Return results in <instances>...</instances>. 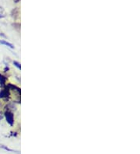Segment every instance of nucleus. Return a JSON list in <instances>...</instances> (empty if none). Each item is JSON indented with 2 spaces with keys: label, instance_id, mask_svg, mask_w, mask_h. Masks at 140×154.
Instances as JSON below:
<instances>
[{
  "label": "nucleus",
  "instance_id": "1",
  "mask_svg": "<svg viewBox=\"0 0 140 154\" xmlns=\"http://www.w3.org/2000/svg\"><path fill=\"white\" fill-rule=\"evenodd\" d=\"M5 117H6V122H8V124L10 126L13 125L14 123V117H13V114L10 111H6L5 112Z\"/></svg>",
  "mask_w": 140,
  "mask_h": 154
},
{
  "label": "nucleus",
  "instance_id": "2",
  "mask_svg": "<svg viewBox=\"0 0 140 154\" xmlns=\"http://www.w3.org/2000/svg\"><path fill=\"white\" fill-rule=\"evenodd\" d=\"M9 89L8 87H5V88L0 92V99L1 98H7L9 97V96L10 95L9 94Z\"/></svg>",
  "mask_w": 140,
  "mask_h": 154
},
{
  "label": "nucleus",
  "instance_id": "3",
  "mask_svg": "<svg viewBox=\"0 0 140 154\" xmlns=\"http://www.w3.org/2000/svg\"><path fill=\"white\" fill-rule=\"evenodd\" d=\"M6 77H5L4 75H2V74H0V84L2 85V87L5 86V83L6 82Z\"/></svg>",
  "mask_w": 140,
  "mask_h": 154
},
{
  "label": "nucleus",
  "instance_id": "4",
  "mask_svg": "<svg viewBox=\"0 0 140 154\" xmlns=\"http://www.w3.org/2000/svg\"><path fill=\"white\" fill-rule=\"evenodd\" d=\"M0 44H2V45H6L7 47L10 48H14V46H13L11 43L6 42V41H0Z\"/></svg>",
  "mask_w": 140,
  "mask_h": 154
},
{
  "label": "nucleus",
  "instance_id": "5",
  "mask_svg": "<svg viewBox=\"0 0 140 154\" xmlns=\"http://www.w3.org/2000/svg\"><path fill=\"white\" fill-rule=\"evenodd\" d=\"M13 64H14V66H16V67H17L19 69H21V66H20V63H19V62H13Z\"/></svg>",
  "mask_w": 140,
  "mask_h": 154
},
{
  "label": "nucleus",
  "instance_id": "6",
  "mask_svg": "<svg viewBox=\"0 0 140 154\" xmlns=\"http://www.w3.org/2000/svg\"><path fill=\"white\" fill-rule=\"evenodd\" d=\"M3 10H2V8L0 7V17H3L4 15H3Z\"/></svg>",
  "mask_w": 140,
  "mask_h": 154
},
{
  "label": "nucleus",
  "instance_id": "7",
  "mask_svg": "<svg viewBox=\"0 0 140 154\" xmlns=\"http://www.w3.org/2000/svg\"><path fill=\"white\" fill-rule=\"evenodd\" d=\"M3 117H4V115H3V114H2V112H1V111H0V121L2 120V119H3Z\"/></svg>",
  "mask_w": 140,
  "mask_h": 154
},
{
  "label": "nucleus",
  "instance_id": "8",
  "mask_svg": "<svg viewBox=\"0 0 140 154\" xmlns=\"http://www.w3.org/2000/svg\"><path fill=\"white\" fill-rule=\"evenodd\" d=\"M19 1H20V0H14V2H15L16 3H17V2H18Z\"/></svg>",
  "mask_w": 140,
  "mask_h": 154
}]
</instances>
